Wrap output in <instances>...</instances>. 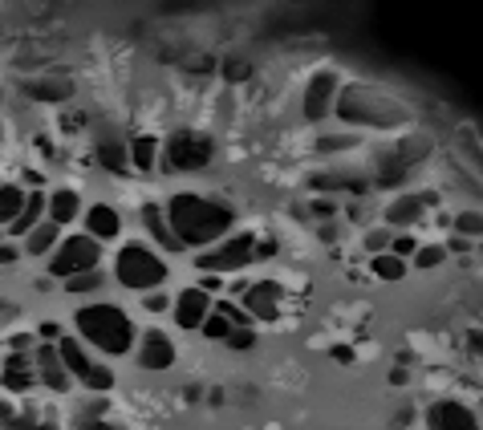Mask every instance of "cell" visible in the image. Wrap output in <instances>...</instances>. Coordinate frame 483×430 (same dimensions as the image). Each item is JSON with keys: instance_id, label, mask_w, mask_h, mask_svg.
Wrapping results in <instances>:
<instances>
[{"instance_id": "cell-1", "label": "cell", "mask_w": 483, "mask_h": 430, "mask_svg": "<svg viewBox=\"0 0 483 430\" xmlns=\"http://www.w3.org/2000/svg\"><path fill=\"white\" fill-rule=\"evenodd\" d=\"M163 215H167V228L179 240V248H208L228 236L232 223H236V211L228 203L208 199V195H191V191L171 195Z\"/></svg>"}, {"instance_id": "cell-2", "label": "cell", "mask_w": 483, "mask_h": 430, "mask_svg": "<svg viewBox=\"0 0 483 430\" xmlns=\"http://www.w3.org/2000/svg\"><path fill=\"white\" fill-rule=\"evenodd\" d=\"M73 325H78L81 341H89L94 350L110 353V358L131 353V345L139 341V337H134L131 316H126L118 305H86V308H78Z\"/></svg>"}, {"instance_id": "cell-3", "label": "cell", "mask_w": 483, "mask_h": 430, "mask_svg": "<svg viewBox=\"0 0 483 430\" xmlns=\"http://www.w3.org/2000/svg\"><path fill=\"white\" fill-rule=\"evenodd\" d=\"M337 118L345 122H361V126H398L406 122V105H398L394 97L378 94L369 86H350L345 94H337Z\"/></svg>"}, {"instance_id": "cell-4", "label": "cell", "mask_w": 483, "mask_h": 430, "mask_svg": "<svg viewBox=\"0 0 483 430\" xmlns=\"http://www.w3.org/2000/svg\"><path fill=\"white\" fill-rule=\"evenodd\" d=\"M114 276H118V284H126L131 292H142V297H147V292L163 289V281H167V260L158 252H150L147 244H126L114 260Z\"/></svg>"}, {"instance_id": "cell-5", "label": "cell", "mask_w": 483, "mask_h": 430, "mask_svg": "<svg viewBox=\"0 0 483 430\" xmlns=\"http://www.w3.org/2000/svg\"><path fill=\"white\" fill-rule=\"evenodd\" d=\"M216 158L211 134L199 131H175L163 142V171H203Z\"/></svg>"}, {"instance_id": "cell-6", "label": "cell", "mask_w": 483, "mask_h": 430, "mask_svg": "<svg viewBox=\"0 0 483 430\" xmlns=\"http://www.w3.org/2000/svg\"><path fill=\"white\" fill-rule=\"evenodd\" d=\"M252 260H256V236L252 232H240V236L224 240V244H216V248H203V252L195 256V268H199V273H240V268H248Z\"/></svg>"}, {"instance_id": "cell-7", "label": "cell", "mask_w": 483, "mask_h": 430, "mask_svg": "<svg viewBox=\"0 0 483 430\" xmlns=\"http://www.w3.org/2000/svg\"><path fill=\"white\" fill-rule=\"evenodd\" d=\"M97 260H102V244L89 236H65L62 244H57V252H53L49 260V273L53 276H78V273H94Z\"/></svg>"}, {"instance_id": "cell-8", "label": "cell", "mask_w": 483, "mask_h": 430, "mask_svg": "<svg viewBox=\"0 0 483 430\" xmlns=\"http://www.w3.org/2000/svg\"><path fill=\"white\" fill-rule=\"evenodd\" d=\"M337 94H342V73L337 70H317L313 78H309V86H305V102H301V110H305L309 122H321V118L334 110Z\"/></svg>"}, {"instance_id": "cell-9", "label": "cell", "mask_w": 483, "mask_h": 430, "mask_svg": "<svg viewBox=\"0 0 483 430\" xmlns=\"http://www.w3.org/2000/svg\"><path fill=\"white\" fill-rule=\"evenodd\" d=\"M427 430H479V414L455 398H443L427 406Z\"/></svg>"}, {"instance_id": "cell-10", "label": "cell", "mask_w": 483, "mask_h": 430, "mask_svg": "<svg viewBox=\"0 0 483 430\" xmlns=\"http://www.w3.org/2000/svg\"><path fill=\"white\" fill-rule=\"evenodd\" d=\"M139 366L147 374H163V369L175 366V341H171L163 329H147L139 345Z\"/></svg>"}, {"instance_id": "cell-11", "label": "cell", "mask_w": 483, "mask_h": 430, "mask_svg": "<svg viewBox=\"0 0 483 430\" xmlns=\"http://www.w3.org/2000/svg\"><path fill=\"white\" fill-rule=\"evenodd\" d=\"M240 308H244L252 321H276V313H281V289H276L273 281L248 284L244 297H240Z\"/></svg>"}, {"instance_id": "cell-12", "label": "cell", "mask_w": 483, "mask_h": 430, "mask_svg": "<svg viewBox=\"0 0 483 430\" xmlns=\"http://www.w3.org/2000/svg\"><path fill=\"white\" fill-rule=\"evenodd\" d=\"M171 313H175L179 329H199L203 321H208V313H211V297L203 289H183L175 297V305H171Z\"/></svg>"}, {"instance_id": "cell-13", "label": "cell", "mask_w": 483, "mask_h": 430, "mask_svg": "<svg viewBox=\"0 0 483 430\" xmlns=\"http://www.w3.org/2000/svg\"><path fill=\"white\" fill-rule=\"evenodd\" d=\"M33 374H37V382H45V386L57 390V394H65V390H70V374H65L62 358H57V345H37Z\"/></svg>"}, {"instance_id": "cell-14", "label": "cell", "mask_w": 483, "mask_h": 430, "mask_svg": "<svg viewBox=\"0 0 483 430\" xmlns=\"http://www.w3.org/2000/svg\"><path fill=\"white\" fill-rule=\"evenodd\" d=\"M118 232H123V215H118L110 203L86 207V236L89 240H118Z\"/></svg>"}, {"instance_id": "cell-15", "label": "cell", "mask_w": 483, "mask_h": 430, "mask_svg": "<svg viewBox=\"0 0 483 430\" xmlns=\"http://www.w3.org/2000/svg\"><path fill=\"white\" fill-rule=\"evenodd\" d=\"M427 207H431V195H398L386 207V228H411L414 220H422Z\"/></svg>"}, {"instance_id": "cell-16", "label": "cell", "mask_w": 483, "mask_h": 430, "mask_svg": "<svg viewBox=\"0 0 483 430\" xmlns=\"http://www.w3.org/2000/svg\"><path fill=\"white\" fill-rule=\"evenodd\" d=\"M57 358H62V366H65V374H70V382L78 378V382H86V374H89V366H94V361H89V353L81 350V341L78 337H57Z\"/></svg>"}, {"instance_id": "cell-17", "label": "cell", "mask_w": 483, "mask_h": 430, "mask_svg": "<svg viewBox=\"0 0 483 430\" xmlns=\"http://www.w3.org/2000/svg\"><path fill=\"white\" fill-rule=\"evenodd\" d=\"M0 382H4V390H13V394H25V390H33L37 386L33 361H29L25 353H13V358L4 361V374H0Z\"/></svg>"}, {"instance_id": "cell-18", "label": "cell", "mask_w": 483, "mask_h": 430, "mask_svg": "<svg viewBox=\"0 0 483 430\" xmlns=\"http://www.w3.org/2000/svg\"><path fill=\"white\" fill-rule=\"evenodd\" d=\"M25 94L33 102H70L73 81L70 78H33V81H25Z\"/></svg>"}, {"instance_id": "cell-19", "label": "cell", "mask_w": 483, "mask_h": 430, "mask_svg": "<svg viewBox=\"0 0 483 430\" xmlns=\"http://www.w3.org/2000/svg\"><path fill=\"white\" fill-rule=\"evenodd\" d=\"M45 211H49V223H57V228H65V223L78 220V211H81V199L73 187H62V191H53L49 203H45Z\"/></svg>"}, {"instance_id": "cell-20", "label": "cell", "mask_w": 483, "mask_h": 430, "mask_svg": "<svg viewBox=\"0 0 483 430\" xmlns=\"http://www.w3.org/2000/svg\"><path fill=\"white\" fill-rule=\"evenodd\" d=\"M142 228L155 236L158 248H167V252H183V248H179V240L171 236L167 215H163V207H158V203H142Z\"/></svg>"}, {"instance_id": "cell-21", "label": "cell", "mask_w": 483, "mask_h": 430, "mask_svg": "<svg viewBox=\"0 0 483 430\" xmlns=\"http://www.w3.org/2000/svg\"><path fill=\"white\" fill-rule=\"evenodd\" d=\"M97 163L106 171H114V175H126L131 171V158H126V142L118 134H102L97 139Z\"/></svg>"}, {"instance_id": "cell-22", "label": "cell", "mask_w": 483, "mask_h": 430, "mask_svg": "<svg viewBox=\"0 0 483 430\" xmlns=\"http://www.w3.org/2000/svg\"><path fill=\"white\" fill-rule=\"evenodd\" d=\"M41 215H45V195L41 191H33V195H25V207L17 211V220L9 223L13 228V236H29V232L41 223Z\"/></svg>"}, {"instance_id": "cell-23", "label": "cell", "mask_w": 483, "mask_h": 430, "mask_svg": "<svg viewBox=\"0 0 483 430\" xmlns=\"http://www.w3.org/2000/svg\"><path fill=\"white\" fill-rule=\"evenodd\" d=\"M57 244H62V228H57V223H49V220H41L25 236V252L29 256H45V252H53Z\"/></svg>"}, {"instance_id": "cell-24", "label": "cell", "mask_w": 483, "mask_h": 430, "mask_svg": "<svg viewBox=\"0 0 483 430\" xmlns=\"http://www.w3.org/2000/svg\"><path fill=\"white\" fill-rule=\"evenodd\" d=\"M374 179H378V187H398L406 179V167L394 158V150H378L374 155Z\"/></svg>"}, {"instance_id": "cell-25", "label": "cell", "mask_w": 483, "mask_h": 430, "mask_svg": "<svg viewBox=\"0 0 483 430\" xmlns=\"http://www.w3.org/2000/svg\"><path fill=\"white\" fill-rule=\"evenodd\" d=\"M155 155H158V139H150V134H139V139L126 147V158H131L134 171H150L155 167Z\"/></svg>"}, {"instance_id": "cell-26", "label": "cell", "mask_w": 483, "mask_h": 430, "mask_svg": "<svg viewBox=\"0 0 483 430\" xmlns=\"http://www.w3.org/2000/svg\"><path fill=\"white\" fill-rule=\"evenodd\" d=\"M21 207H25V195H21V187L0 183V223H13Z\"/></svg>"}, {"instance_id": "cell-27", "label": "cell", "mask_w": 483, "mask_h": 430, "mask_svg": "<svg viewBox=\"0 0 483 430\" xmlns=\"http://www.w3.org/2000/svg\"><path fill=\"white\" fill-rule=\"evenodd\" d=\"M406 268H411V264L398 260V256H390V252L374 256V276H382V281H402Z\"/></svg>"}, {"instance_id": "cell-28", "label": "cell", "mask_w": 483, "mask_h": 430, "mask_svg": "<svg viewBox=\"0 0 483 430\" xmlns=\"http://www.w3.org/2000/svg\"><path fill=\"white\" fill-rule=\"evenodd\" d=\"M342 187L366 191V183H358V179H350V175H313V191H342Z\"/></svg>"}, {"instance_id": "cell-29", "label": "cell", "mask_w": 483, "mask_h": 430, "mask_svg": "<svg viewBox=\"0 0 483 430\" xmlns=\"http://www.w3.org/2000/svg\"><path fill=\"white\" fill-rule=\"evenodd\" d=\"M411 260H414V268H427V273H431V268H439V264L447 260V248H435V244H419V252H414Z\"/></svg>"}, {"instance_id": "cell-30", "label": "cell", "mask_w": 483, "mask_h": 430, "mask_svg": "<svg viewBox=\"0 0 483 430\" xmlns=\"http://www.w3.org/2000/svg\"><path fill=\"white\" fill-rule=\"evenodd\" d=\"M427 155V139H406L394 147V158L402 163V167H411V163H419V158Z\"/></svg>"}, {"instance_id": "cell-31", "label": "cell", "mask_w": 483, "mask_h": 430, "mask_svg": "<svg viewBox=\"0 0 483 430\" xmlns=\"http://www.w3.org/2000/svg\"><path fill=\"white\" fill-rule=\"evenodd\" d=\"M81 386H89V390H94V394H106V390L114 386V374H110V369H106V366H97V361H94Z\"/></svg>"}, {"instance_id": "cell-32", "label": "cell", "mask_w": 483, "mask_h": 430, "mask_svg": "<svg viewBox=\"0 0 483 430\" xmlns=\"http://www.w3.org/2000/svg\"><path fill=\"white\" fill-rule=\"evenodd\" d=\"M102 284H106V276L94 268V273H78V276H70V281H65V289H70V292H97Z\"/></svg>"}, {"instance_id": "cell-33", "label": "cell", "mask_w": 483, "mask_h": 430, "mask_svg": "<svg viewBox=\"0 0 483 430\" xmlns=\"http://www.w3.org/2000/svg\"><path fill=\"white\" fill-rule=\"evenodd\" d=\"M386 252H390V256H398V260H411V256L419 252V240H414V236H406V232H402V236H394V240H390V248H386Z\"/></svg>"}, {"instance_id": "cell-34", "label": "cell", "mask_w": 483, "mask_h": 430, "mask_svg": "<svg viewBox=\"0 0 483 430\" xmlns=\"http://www.w3.org/2000/svg\"><path fill=\"white\" fill-rule=\"evenodd\" d=\"M203 333H208L211 337V341H224V337H228L232 333V325H228V321H224V316L220 313H208V321H203Z\"/></svg>"}, {"instance_id": "cell-35", "label": "cell", "mask_w": 483, "mask_h": 430, "mask_svg": "<svg viewBox=\"0 0 483 430\" xmlns=\"http://www.w3.org/2000/svg\"><path fill=\"white\" fill-rule=\"evenodd\" d=\"M390 240H394V236H390V228H374V232H366V252H369V256H382V252L390 248Z\"/></svg>"}, {"instance_id": "cell-36", "label": "cell", "mask_w": 483, "mask_h": 430, "mask_svg": "<svg viewBox=\"0 0 483 430\" xmlns=\"http://www.w3.org/2000/svg\"><path fill=\"white\" fill-rule=\"evenodd\" d=\"M0 430H57L49 418H13L9 426H0Z\"/></svg>"}, {"instance_id": "cell-37", "label": "cell", "mask_w": 483, "mask_h": 430, "mask_svg": "<svg viewBox=\"0 0 483 430\" xmlns=\"http://www.w3.org/2000/svg\"><path fill=\"white\" fill-rule=\"evenodd\" d=\"M455 228H459V236H479V215H475V211H463V215H459V220H455Z\"/></svg>"}, {"instance_id": "cell-38", "label": "cell", "mask_w": 483, "mask_h": 430, "mask_svg": "<svg viewBox=\"0 0 483 430\" xmlns=\"http://www.w3.org/2000/svg\"><path fill=\"white\" fill-rule=\"evenodd\" d=\"M224 341H228L232 350H252V345H256V333H252V329H232Z\"/></svg>"}, {"instance_id": "cell-39", "label": "cell", "mask_w": 483, "mask_h": 430, "mask_svg": "<svg viewBox=\"0 0 483 430\" xmlns=\"http://www.w3.org/2000/svg\"><path fill=\"white\" fill-rule=\"evenodd\" d=\"M102 414H106V402H102V398H89V402H86V410H81L73 422H97V418H102Z\"/></svg>"}, {"instance_id": "cell-40", "label": "cell", "mask_w": 483, "mask_h": 430, "mask_svg": "<svg viewBox=\"0 0 483 430\" xmlns=\"http://www.w3.org/2000/svg\"><path fill=\"white\" fill-rule=\"evenodd\" d=\"M142 308H147V313H167L171 300L163 297V292H147V297H142Z\"/></svg>"}, {"instance_id": "cell-41", "label": "cell", "mask_w": 483, "mask_h": 430, "mask_svg": "<svg viewBox=\"0 0 483 430\" xmlns=\"http://www.w3.org/2000/svg\"><path fill=\"white\" fill-rule=\"evenodd\" d=\"M317 215V220H334L337 215V199H313V207H309Z\"/></svg>"}, {"instance_id": "cell-42", "label": "cell", "mask_w": 483, "mask_h": 430, "mask_svg": "<svg viewBox=\"0 0 483 430\" xmlns=\"http://www.w3.org/2000/svg\"><path fill=\"white\" fill-rule=\"evenodd\" d=\"M33 341H37L33 333H13V353H29L33 350Z\"/></svg>"}, {"instance_id": "cell-43", "label": "cell", "mask_w": 483, "mask_h": 430, "mask_svg": "<svg viewBox=\"0 0 483 430\" xmlns=\"http://www.w3.org/2000/svg\"><path fill=\"white\" fill-rule=\"evenodd\" d=\"M37 337H41V341H45V345H53V341H57V337H62V329L53 325V321H45V325H41V329H37Z\"/></svg>"}, {"instance_id": "cell-44", "label": "cell", "mask_w": 483, "mask_h": 430, "mask_svg": "<svg viewBox=\"0 0 483 430\" xmlns=\"http://www.w3.org/2000/svg\"><path fill=\"white\" fill-rule=\"evenodd\" d=\"M317 147H321V150H342V147H353V139H334V134H326Z\"/></svg>"}, {"instance_id": "cell-45", "label": "cell", "mask_w": 483, "mask_h": 430, "mask_svg": "<svg viewBox=\"0 0 483 430\" xmlns=\"http://www.w3.org/2000/svg\"><path fill=\"white\" fill-rule=\"evenodd\" d=\"M195 289H203V292H208V297H216V292L224 289V281H220V276H203V281L195 284Z\"/></svg>"}, {"instance_id": "cell-46", "label": "cell", "mask_w": 483, "mask_h": 430, "mask_svg": "<svg viewBox=\"0 0 483 430\" xmlns=\"http://www.w3.org/2000/svg\"><path fill=\"white\" fill-rule=\"evenodd\" d=\"M224 73H228V81H240V78H248V65L244 62H228L224 65Z\"/></svg>"}, {"instance_id": "cell-47", "label": "cell", "mask_w": 483, "mask_h": 430, "mask_svg": "<svg viewBox=\"0 0 483 430\" xmlns=\"http://www.w3.org/2000/svg\"><path fill=\"white\" fill-rule=\"evenodd\" d=\"M264 256H276V240H256V260H264Z\"/></svg>"}, {"instance_id": "cell-48", "label": "cell", "mask_w": 483, "mask_h": 430, "mask_svg": "<svg viewBox=\"0 0 483 430\" xmlns=\"http://www.w3.org/2000/svg\"><path fill=\"white\" fill-rule=\"evenodd\" d=\"M17 248H13V244H0V268H4V264H17Z\"/></svg>"}, {"instance_id": "cell-49", "label": "cell", "mask_w": 483, "mask_h": 430, "mask_svg": "<svg viewBox=\"0 0 483 430\" xmlns=\"http://www.w3.org/2000/svg\"><path fill=\"white\" fill-rule=\"evenodd\" d=\"M73 430H114L106 418H97V422H73Z\"/></svg>"}, {"instance_id": "cell-50", "label": "cell", "mask_w": 483, "mask_h": 430, "mask_svg": "<svg viewBox=\"0 0 483 430\" xmlns=\"http://www.w3.org/2000/svg\"><path fill=\"white\" fill-rule=\"evenodd\" d=\"M78 126H86V114H78V110H70V114H65V131H78Z\"/></svg>"}, {"instance_id": "cell-51", "label": "cell", "mask_w": 483, "mask_h": 430, "mask_svg": "<svg viewBox=\"0 0 483 430\" xmlns=\"http://www.w3.org/2000/svg\"><path fill=\"white\" fill-rule=\"evenodd\" d=\"M9 422H13V406L0 402V426H9Z\"/></svg>"}, {"instance_id": "cell-52", "label": "cell", "mask_w": 483, "mask_h": 430, "mask_svg": "<svg viewBox=\"0 0 483 430\" xmlns=\"http://www.w3.org/2000/svg\"><path fill=\"white\" fill-rule=\"evenodd\" d=\"M447 248H451V252H467V240L455 236V240H447Z\"/></svg>"}, {"instance_id": "cell-53", "label": "cell", "mask_w": 483, "mask_h": 430, "mask_svg": "<svg viewBox=\"0 0 483 430\" xmlns=\"http://www.w3.org/2000/svg\"><path fill=\"white\" fill-rule=\"evenodd\" d=\"M37 147H41L45 158H53V142H49V139H37Z\"/></svg>"}, {"instance_id": "cell-54", "label": "cell", "mask_w": 483, "mask_h": 430, "mask_svg": "<svg viewBox=\"0 0 483 430\" xmlns=\"http://www.w3.org/2000/svg\"><path fill=\"white\" fill-rule=\"evenodd\" d=\"M334 358L337 361H353V350H345V345H342V350H334Z\"/></svg>"}, {"instance_id": "cell-55", "label": "cell", "mask_w": 483, "mask_h": 430, "mask_svg": "<svg viewBox=\"0 0 483 430\" xmlns=\"http://www.w3.org/2000/svg\"><path fill=\"white\" fill-rule=\"evenodd\" d=\"M0 102H4V86H0Z\"/></svg>"}]
</instances>
